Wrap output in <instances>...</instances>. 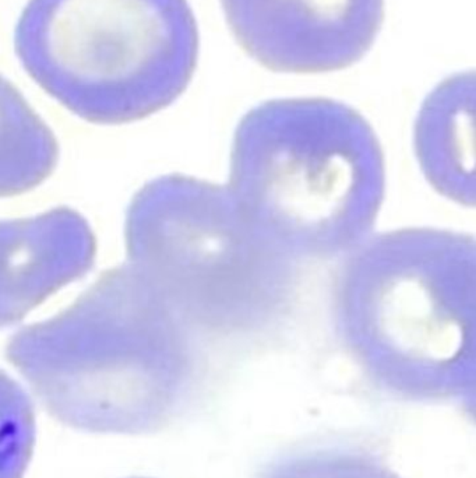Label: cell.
<instances>
[{"mask_svg":"<svg viewBox=\"0 0 476 478\" xmlns=\"http://www.w3.org/2000/svg\"><path fill=\"white\" fill-rule=\"evenodd\" d=\"M331 290L334 333L379 392L454 403L476 393V242L462 231L372 233L345 255Z\"/></svg>","mask_w":476,"mask_h":478,"instance_id":"obj_2","label":"cell"},{"mask_svg":"<svg viewBox=\"0 0 476 478\" xmlns=\"http://www.w3.org/2000/svg\"><path fill=\"white\" fill-rule=\"evenodd\" d=\"M256 478H401L376 450L345 440L298 446L273 458Z\"/></svg>","mask_w":476,"mask_h":478,"instance_id":"obj_10","label":"cell"},{"mask_svg":"<svg viewBox=\"0 0 476 478\" xmlns=\"http://www.w3.org/2000/svg\"><path fill=\"white\" fill-rule=\"evenodd\" d=\"M95 235L76 210L0 219V329L27 314L94 266Z\"/></svg>","mask_w":476,"mask_h":478,"instance_id":"obj_7","label":"cell"},{"mask_svg":"<svg viewBox=\"0 0 476 478\" xmlns=\"http://www.w3.org/2000/svg\"><path fill=\"white\" fill-rule=\"evenodd\" d=\"M55 134L24 95L0 75V197L29 192L55 169Z\"/></svg>","mask_w":476,"mask_h":478,"instance_id":"obj_9","label":"cell"},{"mask_svg":"<svg viewBox=\"0 0 476 478\" xmlns=\"http://www.w3.org/2000/svg\"><path fill=\"white\" fill-rule=\"evenodd\" d=\"M204 344L126 263L61 314L16 332L6 357L56 421L144 435L175 424L197 400Z\"/></svg>","mask_w":476,"mask_h":478,"instance_id":"obj_1","label":"cell"},{"mask_svg":"<svg viewBox=\"0 0 476 478\" xmlns=\"http://www.w3.org/2000/svg\"><path fill=\"white\" fill-rule=\"evenodd\" d=\"M127 263L204 341L246 340L294 308L299 265L245 218L226 185L164 175L126 214Z\"/></svg>","mask_w":476,"mask_h":478,"instance_id":"obj_4","label":"cell"},{"mask_svg":"<svg viewBox=\"0 0 476 478\" xmlns=\"http://www.w3.org/2000/svg\"><path fill=\"white\" fill-rule=\"evenodd\" d=\"M475 73L459 72L440 82L423 100L413 126L420 171L443 197L473 207Z\"/></svg>","mask_w":476,"mask_h":478,"instance_id":"obj_8","label":"cell"},{"mask_svg":"<svg viewBox=\"0 0 476 478\" xmlns=\"http://www.w3.org/2000/svg\"><path fill=\"white\" fill-rule=\"evenodd\" d=\"M34 443L33 401L19 382L0 369V478H23Z\"/></svg>","mask_w":476,"mask_h":478,"instance_id":"obj_11","label":"cell"},{"mask_svg":"<svg viewBox=\"0 0 476 478\" xmlns=\"http://www.w3.org/2000/svg\"><path fill=\"white\" fill-rule=\"evenodd\" d=\"M242 49L278 73L347 69L372 49L384 0H219Z\"/></svg>","mask_w":476,"mask_h":478,"instance_id":"obj_6","label":"cell"},{"mask_svg":"<svg viewBox=\"0 0 476 478\" xmlns=\"http://www.w3.org/2000/svg\"><path fill=\"white\" fill-rule=\"evenodd\" d=\"M226 187L257 233L298 265L342 259L373 233L386 196L384 154L348 104L270 100L237 123Z\"/></svg>","mask_w":476,"mask_h":478,"instance_id":"obj_3","label":"cell"},{"mask_svg":"<svg viewBox=\"0 0 476 478\" xmlns=\"http://www.w3.org/2000/svg\"><path fill=\"white\" fill-rule=\"evenodd\" d=\"M15 51L30 77L70 112L120 125L186 91L200 37L187 0H29Z\"/></svg>","mask_w":476,"mask_h":478,"instance_id":"obj_5","label":"cell"}]
</instances>
